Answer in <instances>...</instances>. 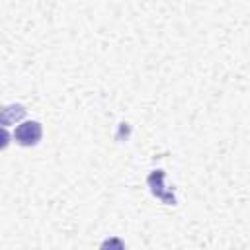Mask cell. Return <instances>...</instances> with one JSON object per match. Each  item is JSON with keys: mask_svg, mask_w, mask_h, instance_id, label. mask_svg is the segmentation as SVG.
I'll use <instances>...</instances> for the list:
<instances>
[{"mask_svg": "<svg viewBox=\"0 0 250 250\" xmlns=\"http://www.w3.org/2000/svg\"><path fill=\"white\" fill-rule=\"evenodd\" d=\"M41 135H43V127L39 121H23L16 127L14 139L21 146H33L41 141Z\"/></svg>", "mask_w": 250, "mask_h": 250, "instance_id": "obj_1", "label": "cell"}, {"mask_svg": "<svg viewBox=\"0 0 250 250\" xmlns=\"http://www.w3.org/2000/svg\"><path fill=\"white\" fill-rule=\"evenodd\" d=\"M164 172L162 170H154L150 176H148V186H150V191H152V195H156V197H160L164 203H170V205H174L176 203V197H174V193L172 191H166V188H164Z\"/></svg>", "mask_w": 250, "mask_h": 250, "instance_id": "obj_2", "label": "cell"}, {"mask_svg": "<svg viewBox=\"0 0 250 250\" xmlns=\"http://www.w3.org/2000/svg\"><path fill=\"white\" fill-rule=\"evenodd\" d=\"M25 115V107L20 105V104H12V105H6V107H0V125L6 127V125H14L16 121L23 119Z\"/></svg>", "mask_w": 250, "mask_h": 250, "instance_id": "obj_3", "label": "cell"}, {"mask_svg": "<svg viewBox=\"0 0 250 250\" xmlns=\"http://www.w3.org/2000/svg\"><path fill=\"white\" fill-rule=\"evenodd\" d=\"M10 145V133L0 125V150H4Z\"/></svg>", "mask_w": 250, "mask_h": 250, "instance_id": "obj_4", "label": "cell"}]
</instances>
